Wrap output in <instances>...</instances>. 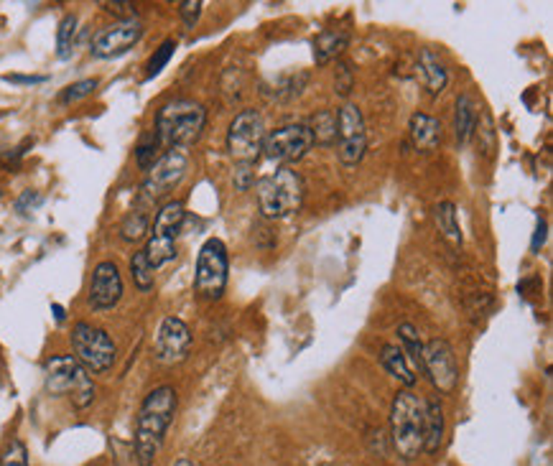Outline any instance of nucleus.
Returning <instances> with one entry per match:
<instances>
[{
    "label": "nucleus",
    "instance_id": "nucleus-1",
    "mask_svg": "<svg viewBox=\"0 0 553 466\" xmlns=\"http://www.w3.org/2000/svg\"><path fill=\"white\" fill-rule=\"evenodd\" d=\"M176 406H179V397L171 385H161L146 395L135 418V438H133L138 466H153V461L159 459L166 431L174 423Z\"/></svg>",
    "mask_w": 553,
    "mask_h": 466
},
{
    "label": "nucleus",
    "instance_id": "nucleus-2",
    "mask_svg": "<svg viewBox=\"0 0 553 466\" xmlns=\"http://www.w3.org/2000/svg\"><path fill=\"white\" fill-rule=\"evenodd\" d=\"M207 125V110L194 100H171L156 113V135L161 146L184 148L199 141Z\"/></svg>",
    "mask_w": 553,
    "mask_h": 466
},
{
    "label": "nucleus",
    "instance_id": "nucleus-3",
    "mask_svg": "<svg viewBox=\"0 0 553 466\" xmlns=\"http://www.w3.org/2000/svg\"><path fill=\"white\" fill-rule=\"evenodd\" d=\"M255 194H258L263 217H291L293 212H299L304 205V178L299 171H293L291 166H281L273 174L263 176L255 187Z\"/></svg>",
    "mask_w": 553,
    "mask_h": 466
},
{
    "label": "nucleus",
    "instance_id": "nucleus-4",
    "mask_svg": "<svg viewBox=\"0 0 553 466\" xmlns=\"http://www.w3.org/2000/svg\"><path fill=\"white\" fill-rule=\"evenodd\" d=\"M44 382L46 390L51 395H67L72 400L74 408L85 410L92 406L95 400V382L88 375V370L77 362L69 354H57L49 357L44 364Z\"/></svg>",
    "mask_w": 553,
    "mask_h": 466
},
{
    "label": "nucleus",
    "instance_id": "nucleus-5",
    "mask_svg": "<svg viewBox=\"0 0 553 466\" xmlns=\"http://www.w3.org/2000/svg\"><path fill=\"white\" fill-rule=\"evenodd\" d=\"M393 449L403 459H416L423 452V400L410 390L395 395L391 408Z\"/></svg>",
    "mask_w": 553,
    "mask_h": 466
},
{
    "label": "nucleus",
    "instance_id": "nucleus-6",
    "mask_svg": "<svg viewBox=\"0 0 553 466\" xmlns=\"http://www.w3.org/2000/svg\"><path fill=\"white\" fill-rule=\"evenodd\" d=\"M74 360L82 364L92 375H102L115 364L117 347L113 336L100 326H92L88 321L74 324L72 329Z\"/></svg>",
    "mask_w": 553,
    "mask_h": 466
},
{
    "label": "nucleus",
    "instance_id": "nucleus-7",
    "mask_svg": "<svg viewBox=\"0 0 553 466\" xmlns=\"http://www.w3.org/2000/svg\"><path fill=\"white\" fill-rule=\"evenodd\" d=\"M227 273H230V258L227 248L217 237H209L197 255V273H194V288L204 301H219L227 288Z\"/></svg>",
    "mask_w": 553,
    "mask_h": 466
},
{
    "label": "nucleus",
    "instance_id": "nucleus-8",
    "mask_svg": "<svg viewBox=\"0 0 553 466\" xmlns=\"http://www.w3.org/2000/svg\"><path fill=\"white\" fill-rule=\"evenodd\" d=\"M187 166H189L187 153H184L181 148H169V151L151 166L146 181L141 184L138 206L151 209V206L159 205L169 191H174L176 187L181 184V178L187 176Z\"/></svg>",
    "mask_w": 553,
    "mask_h": 466
},
{
    "label": "nucleus",
    "instance_id": "nucleus-9",
    "mask_svg": "<svg viewBox=\"0 0 553 466\" xmlns=\"http://www.w3.org/2000/svg\"><path fill=\"white\" fill-rule=\"evenodd\" d=\"M184 217H187V209H184V202H179V199L166 202L156 212L153 233H151V240H148L146 250H143L148 262L153 265V270L176 258V237L181 233Z\"/></svg>",
    "mask_w": 553,
    "mask_h": 466
},
{
    "label": "nucleus",
    "instance_id": "nucleus-10",
    "mask_svg": "<svg viewBox=\"0 0 553 466\" xmlns=\"http://www.w3.org/2000/svg\"><path fill=\"white\" fill-rule=\"evenodd\" d=\"M263 141H265V123L258 110L237 113L227 131V153L235 163H250L261 159Z\"/></svg>",
    "mask_w": 553,
    "mask_h": 466
},
{
    "label": "nucleus",
    "instance_id": "nucleus-11",
    "mask_svg": "<svg viewBox=\"0 0 553 466\" xmlns=\"http://www.w3.org/2000/svg\"><path fill=\"white\" fill-rule=\"evenodd\" d=\"M314 148V135L304 123H289L276 131L265 132L263 141V156L268 160H276L281 166H291L301 160Z\"/></svg>",
    "mask_w": 553,
    "mask_h": 466
},
{
    "label": "nucleus",
    "instance_id": "nucleus-12",
    "mask_svg": "<svg viewBox=\"0 0 553 466\" xmlns=\"http://www.w3.org/2000/svg\"><path fill=\"white\" fill-rule=\"evenodd\" d=\"M336 153L339 160L355 169L360 160L364 159V151H367V132H364V120L363 113L357 105H345L339 113H336Z\"/></svg>",
    "mask_w": 553,
    "mask_h": 466
},
{
    "label": "nucleus",
    "instance_id": "nucleus-13",
    "mask_svg": "<svg viewBox=\"0 0 553 466\" xmlns=\"http://www.w3.org/2000/svg\"><path fill=\"white\" fill-rule=\"evenodd\" d=\"M423 375L431 379L438 393L449 395L459 382V364L447 339H429L423 344Z\"/></svg>",
    "mask_w": 553,
    "mask_h": 466
},
{
    "label": "nucleus",
    "instance_id": "nucleus-14",
    "mask_svg": "<svg viewBox=\"0 0 553 466\" xmlns=\"http://www.w3.org/2000/svg\"><path fill=\"white\" fill-rule=\"evenodd\" d=\"M143 39V23L138 18L133 21H117L113 26L102 29L92 39V57L117 59L128 54L133 46Z\"/></svg>",
    "mask_w": 553,
    "mask_h": 466
},
{
    "label": "nucleus",
    "instance_id": "nucleus-15",
    "mask_svg": "<svg viewBox=\"0 0 553 466\" xmlns=\"http://www.w3.org/2000/svg\"><path fill=\"white\" fill-rule=\"evenodd\" d=\"M191 352V332L189 326L176 316H166L161 321L159 332H156V342H153V354L159 364L184 362Z\"/></svg>",
    "mask_w": 553,
    "mask_h": 466
},
{
    "label": "nucleus",
    "instance_id": "nucleus-16",
    "mask_svg": "<svg viewBox=\"0 0 553 466\" xmlns=\"http://www.w3.org/2000/svg\"><path fill=\"white\" fill-rule=\"evenodd\" d=\"M88 298L89 306L95 311H107V308L117 306V301L123 298V278H120L115 262H97V268L92 270Z\"/></svg>",
    "mask_w": 553,
    "mask_h": 466
},
{
    "label": "nucleus",
    "instance_id": "nucleus-17",
    "mask_svg": "<svg viewBox=\"0 0 553 466\" xmlns=\"http://www.w3.org/2000/svg\"><path fill=\"white\" fill-rule=\"evenodd\" d=\"M408 131H410V143L421 153H434L441 143V123L426 113H416L410 117Z\"/></svg>",
    "mask_w": 553,
    "mask_h": 466
},
{
    "label": "nucleus",
    "instance_id": "nucleus-18",
    "mask_svg": "<svg viewBox=\"0 0 553 466\" xmlns=\"http://www.w3.org/2000/svg\"><path fill=\"white\" fill-rule=\"evenodd\" d=\"M444 408L438 400H429L423 403V452L437 453L441 441H444Z\"/></svg>",
    "mask_w": 553,
    "mask_h": 466
},
{
    "label": "nucleus",
    "instance_id": "nucleus-19",
    "mask_svg": "<svg viewBox=\"0 0 553 466\" xmlns=\"http://www.w3.org/2000/svg\"><path fill=\"white\" fill-rule=\"evenodd\" d=\"M347 44H350V33H347V31H321L319 36L314 39V44H311V49H314V61H317L319 67L335 61V59L347 49Z\"/></svg>",
    "mask_w": 553,
    "mask_h": 466
},
{
    "label": "nucleus",
    "instance_id": "nucleus-20",
    "mask_svg": "<svg viewBox=\"0 0 553 466\" xmlns=\"http://www.w3.org/2000/svg\"><path fill=\"white\" fill-rule=\"evenodd\" d=\"M380 362L385 367V372L393 379H398L403 388H413L416 385V372L410 370V364H408L398 344H385L382 352H380Z\"/></svg>",
    "mask_w": 553,
    "mask_h": 466
},
{
    "label": "nucleus",
    "instance_id": "nucleus-21",
    "mask_svg": "<svg viewBox=\"0 0 553 466\" xmlns=\"http://www.w3.org/2000/svg\"><path fill=\"white\" fill-rule=\"evenodd\" d=\"M475 128H477V105H475V100L469 95H459L456 110H454V135H456V143L466 146Z\"/></svg>",
    "mask_w": 553,
    "mask_h": 466
},
{
    "label": "nucleus",
    "instance_id": "nucleus-22",
    "mask_svg": "<svg viewBox=\"0 0 553 466\" xmlns=\"http://www.w3.org/2000/svg\"><path fill=\"white\" fill-rule=\"evenodd\" d=\"M419 69H421L423 85L429 89V95L437 97L438 92H444L447 82H449V74H447L444 64H441V59H438L434 51L423 49L421 57H419Z\"/></svg>",
    "mask_w": 553,
    "mask_h": 466
},
{
    "label": "nucleus",
    "instance_id": "nucleus-23",
    "mask_svg": "<svg viewBox=\"0 0 553 466\" xmlns=\"http://www.w3.org/2000/svg\"><path fill=\"white\" fill-rule=\"evenodd\" d=\"M395 334H398V342H401L398 347H401L403 357L410 364V370L423 375V342L419 332H416V326L413 324H401Z\"/></svg>",
    "mask_w": 553,
    "mask_h": 466
},
{
    "label": "nucleus",
    "instance_id": "nucleus-24",
    "mask_svg": "<svg viewBox=\"0 0 553 466\" xmlns=\"http://www.w3.org/2000/svg\"><path fill=\"white\" fill-rule=\"evenodd\" d=\"M434 219L441 237L452 245V248H462V227H459V217H456V206L454 202H441L434 209Z\"/></svg>",
    "mask_w": 553,
    "mask_h": 466
},
{
    "label": "nucleus",
    "instance_id": "nucleus-25",
    "mask_svg": "<svg viewBox=\"0 0 553 466\" xmlns=\"http://www.w3.org/2000/svg\"><path fill=\"white\" fill-rule=\"evenodd\" d=\"M148 227H151L148 209H143V206H135L131 215L123 219V224H120V237H123L125 242H138V240H143V237H146Z\"/></svg>",
    "mask_w": 553,
    "mask_h": 466
},
{
    "label": "nucleus",
    "instance_id": "nucleus-26",
    "mask_svg": "<svg viewBox=\"0 0 553 466\" xmlns=\"http://www.w3.org/2000/svg\"><path fill=\"white\" fill-rule=\"evenodd\" d=\"M309 131L314 135V143L332 146L336 141V115L332 110H321V113H317V117L311 120Z\"/></svg>",
    "mask_w": 553,
    "mask_h": 466
},
{
    "label": "nucleus",
    "instance_id": "nucleus-27",
    "mask_svg": "<svg viewBox=\"0 0 553 466\" xmlns=\"http://www.w3.org/2000/svg\"><path fill=\"white\" fill-rule=\"evenodd\" d=\"M161 141L156 132L151 131L148 135H143L141 138V143H138V148H135V163H138V169H143V171H151V166L156 163V160L163 156L161 153Z\"/></svg>",
    "mask_w": 553,
    "mask_h": 466
},
{
    "label": "nucleus",
    "instance_id": "nucleus-28",
    "mask_svg": "<svg viewBox=\"0 0 553 466\" xmlns=\"http://www.w3.org/2000/svg\"><path fill=\"white\" fill-rule=\"evenodd\" d=\"M131 273L133 283H135L138 291H151V288H153V273H156V270H153V265L148 262L143 250H138L131 258Z\"/></svg>",
    "mask_w": 553,
    "mask_h": 466
},
{
    "label": "nucleus",
    "instance_id": "nucleus-29",
    "mask_svg": "<svg viewBox=\"0 0 553 466\" xmlns=\"http://www.w3.org/2000/svg\"><path fill=\"white\" fill-rule=\"evenodd\" d=\"M74 36H77V15H64L57 31V57L69 59L74 49Z\"/></svg>",
    "mask_w": 553,
    "mask_h": 466
},
{
    "label": "nucleus",
    "instance_id": "nucleus-30",
    "mask_svg": "<svg viewBox=\"0 0 553 466\" xmlns=\"http://www.w3.org/2000/svg\"><path fill=\"white\" fill-rule=\"evenodd\" d=\"M176 51V41H163V44L153 51V57L148 59V67H146V79H153V77H159L163 69H166V64L171 61V57H174Z\"/></svg>",
    "mask_w": 553,
    "mask_h": 466
},
{
    "label": "nucleus",
    "instance_id": "nucleus-31",
    "mask_svg": "<svg viewBox=\"0 0 553 466\" xmlns=\"http://www.w3.org/2000/svg\"><path fill=\"white\" fill-rule=\"evenodd\" d=\"M97 85H100V82H97L95 77H92V79H79V82L69 85V87L59 95V103L69 105V103H77V100H82V97H89V95L97 89Z\"/></svg>",
    "mask_w": 553,
    "mask_h": 466
},
{
    "label": "nucleus",
    "instance_id": "nucleus-32",
    "mask_svg": "<svg viewBox=\"0 0 553 466\" xmlns=\"http://www.w3.org/2000/svg\"><path fill=\"white\" fill-rule=\"evenodd\" d=\"M0 466H31L29 452H26V446H23L18 438H14V441L5 446V452L0 456Z\"/></svg>",
    "mask_w": 553,
    "mask_h": 466
},
{
    "label": "nucleus",
    "instance_id": "nucleus-33",
    "mask_svg": "<svg viewBox=\"0 0 553 466\" xmlns=\"http://www.w3.org/2000/svg\"><path fill=\"white\" fill-rule=\"evenodd\" d=\"M335 87L342 97H347L355 87V72H352L350 64H336V74H335Z\"/></svg>",
    "mask_w": 553,
    "mask_h": 466
},
{
    "label": "nucleus",
    "instance_id": "nucleus-34",
    "mask_svg": "<svg viewBox=\"0 0 553 466\" xmlns=\"http://www.w3.org/2000/svg\"><path fill=\"white\" fill-rule=\"evenodd\" d=\"M202 0H184V3L179 5V14L184 18L187 29H194V26H197V21H199V15H202Z\"/></svg>",
    "mask_w": 553,
    "mask_h": 466
},
{
    "label": "nucleus",
    "instance_id": "nucleus-35",
    "mask_svg": "<svg viewBox=\"0 0 553 466\" xmlns=\"http://www.w3.org/2000/svg\"><path fill=\"white\" fill-rule=\"evenodd\" d=\"M253 169L255 166H250V163H235V187L240 191H245L253 187V181H255V174H253Z\"/></svg>",
    "mask_w": 553,
    "mask_h": 466
},
{
    "label": "nucleus",
    "instance_id": "nucleus-36",
    "mask_svg": "<svg viewBox=\"0 0 553 466\" xmlns=\"http://www.w3.org/2000/svg\"><path fill=\"white\" fill-rule=\"evenodd\" d=\"M107 14L120 15V21H133L135 18V5L133 3H102Z\"/></svg>",
    "mask_w": 553,
    "mask_h": 466
},
{
    "label": "nucleus",
    "instance_id": "nucleus-37",
    "mask_svg": "<svg viewBox=\"0 0 553 466\" xmlns=\"http://www.w3.org/2000/svg\"><path fill=\"white\" fill-rule=\"evenodd\" d=\"M5 82H14V85H41V82H46V77H41V74H8L5 77Z\"/></svg>",
    "mask_w": 553,
    "mask_h": 466
},
{
    "label": "nucleus",
    "instance_id": "nucleus-38",
    "mask_svg": "<svg viewBox=\"0 0 553 466\" xmlns=\"http://www.w3.org/2000/svg\"><path fill=\"white\" fill-rule=\"evenodd\" d=\"M33 205H41V196H39L36 191H26V194L18 199V205L15 206H18V212L23 215V212H29V206H33Z\"/></svg>",
    "mask_w": 553,
    "mask_h": 466
},
{
    "label": "nucleus",
    "instance_id": "nucleus-39",
    "mask_svg": "<svg viewBox=\"0 0 553 466\" xmlns=\"http://www.w3.org/2000/svg\"><path fill=\"white\" fill-rule=\"evenodd\" d=\"M546 240V222L539 217V230H536V237H533V252H539V248Z\"/></svg>",
    "mask_w": 553,
    "mask_h": 466
},
{
    "label": "nucleus",
    "instance_id": "nucleus-40",
    "mask_svg": "<svg viewBox=\"0 0 553 466\" xmlns=\"http://www.w3.org/2000/svg\"><path fill=\"white\" fill-rule=\"evenodd\" d=\"M51 311H54V316H57V321L67 319V311H64V306H59V304H54V306H51Z\"/></svg>",
    "mask_w": 553,
    "mask_h": 466
},
{
    "label": "nucleus",
    "instance_id": "nucleus-41",
    "mask_svg": "<svg viewBox=\"0 0 553 466\" xmlns=\"http://www.w3.org/2000/svg\"><path fill=\"white\" fill-rule=\"evenodd\" d=\"M174 466H194V464H191L189 459H187V456H181V459H179V461H176Z\"/></svg>",
    "mask_w": 553,
    "mask_h": 466
},
{
    "label": "nucleus",
    "instance_id": "nucleus-42",
    "mask_svg": "<svg viewBox=\"0 0 553 466\" xmlns=\"http://www.w3.org/2000/svg\"><path fill=\"white\" fill-rule=\"evenodd\" d=\"M89 466H102V464H100V461H95V464H89Z\"/></svg>",
    "mask_w": 553,
    "mask_h": 466
}]
</instances>
